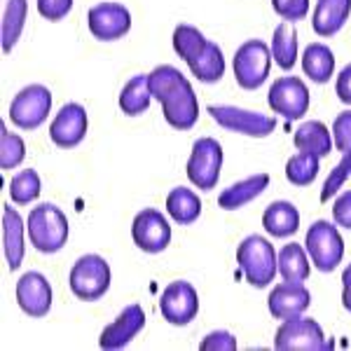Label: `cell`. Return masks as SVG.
<instances>
[{
    "instance_id": "obj_20",
    "label": "cell",
    "mask_w": 351,
    "mask_h": 351,
    "mask_svg": "<svg viewBox=\"0 0 351 351\" xmlns=\"http://www.w3.org/2000/svg\"><path fill=\"white\" fill-rule=\"evenodd\" d=\"M3 251L10 269H19L24 260V220L10 204H3Z\"/></svg>"
},
{
    "instance_id": "obj_35",
    "label": "cell",
    "mask_w": 351,
    "mask_h": 351,
    "mask_svg": "<svg viewBox=\"0 0 351 351\" xmlns=\"http://www.w3.org/2000/svg\"><path fill=\"white\" fill-rule=\"evenodd\" d=\"M351 176V150L342 152V160L337 162V167L328 173L324 188H321V202H330L332 195H337L342 190V185L347 183V178Z\"/></svg>"
},
{
    "instance_id": "obj_37",
    "label": "cell",
    "mask_w": 351,
    "mask_h": 351,
    "mask_svg": "<svg viewBox=\"0 0 351 351\" xmlns=\"http://www.w3.org/2000/svg\"><path fill=\"white\" fill-rule=\"evenodd\" d=\"M332 143L339 152L351 150V110L339 112L335 122H332Z\"/></svg>"
},
{
    "instance_id": "obj_11",
    "label": "cell",
    "mask_w": 351,
    "mask_h": 351,
    "mask_svg": "<svg viewBox=\"0 0 351 351\" xmlns=\"http://www.w3.org/2000/svg\"><path fill=\"white\" fill-rule=\"evenodd\" d=\"M267 104L284 120H302L309 110V89L300 77L284 75L269 87Z\"/></svg>"
},
{
    "instance_id": "obj_25",
    "label": "cell",
    "mask_w": 351,
    "mask_h": 351,
    "mask_svg": "<svg viewBox=\"0 0 351 351\" xmlns=\"http://www.w3.org/2000/svg\"><path fill=\"white\" fill-rule=\"evenodd\" d=\"M302 71L316 84L330 82L332 73H335V54H332V49L324 43L307 45V49L302 54Z\"/></svg>"
},
{
    "instance_id": "obj_29",
    "label": "cell",
    "mask_w": 351,
    "mask_h": 351,
    "mask_svg": "<svg viewBox=\"0 0 351 351\" xmlns=\"http://www.w3.org/2000/svg\"><path fill=\"white\" fill-rule=\"evenodd\" d=\"M28 0H8L3 12V26H0V38H3V52H12L14 45L19 43L21 31L26 24Z\"/></svg>"
},
{
    "instance_id": "obj_19",
    "label": "cell",
    "mask_w": 351,
    "mask_h": 351,
    "mask_svg": "<svg viewBox=\"0 0 351 351\" xmlns=\"http://www.w3.org/2000/svg\"><path fill=\"white\" fill-rule=\"evenodd\" d=\"M351 14V0H316L311 28L319 38H332L344 28Z\"/></svg>"
},
{
    "instance_id": "obj_28",
    "label": "cell",
    "mask_w": 351,
    "mask_h": 351,
    "mask_svg": "<svg viewBox=\"0 0 351 351\" xmlns=\"http://www.w3.org/2000/svg\"><path fill=\"white\" fill-rule=\"evenodd\" d=\"M150 101H152V92H150L148 75H134L120 92V110L129 117L143 115L150 108Z\"/></svg>"
},
{
    "instance_id": "obj_18",
    "label": "cell",
    "mask_w": 351,
    "mask_h": 351,
    "mask_svg": "<svg viewBox=\"0 0 351 351\" xmlns=\"http://www.w3.org/2000/svg\"><path fill=\"white\" fill-rule=\"evenodd\" d=\"M309 304H311V295L302 281H284V284L271 288L267 298L269 314L281 321L302 316L309 309Z\"/></svg>"
},
{
    "instance_id": "obj_36",
    "label": "cell",
    "mask_w": 351,
    "mask_h": 351,
    "mask_svg": "<svg viewBox=\"0 0 351 351\" xmlns=\"http://www.w3.org/2000/svg\"><path fill=\"white\" fill-rule=\"evenodd\" d=\"M271 10L288 24H298L309 14V0H271Z\"/></svg>"
},
{
    "instance_id": "obj_17",
    "label": "cell",
    "mask_w": 351,
    "mask_h": 351,
    "mask_svg": "<svg viewBox=\"0 0 351 351\" xmlns=\"http://www.w3.org/2000/svg\"><path fill=\"white\" fill-rule=\"evenodd\" d=\"M143 328H145L143 307H141V304H129V307H124L120 311V316H117L112 324L104 328V332H101V337H99L101 349L117 351V349L127 347Z\"/></svg>"
},
{
    "instance_id": "obj_8",
    "label": "cell",
    "mask_w": 351,
    "mask_h": 351,
    "mask_svg": "<svg viewBox=\"0 0 351 351\" xmlns=\"http://www.w3.org/2000/svg\"><path fill=\"white\" fill-rule=\"evenodd\" d=\"M52 110V92L45 84H28L10 104V120L14 127L33 132L49 117Z\"/></svg>"
},
{
    "instance_id": "obj_38",
    "label": "cell",
    "mask_w": 351,
    "mask_h": 351,
    "mask_svg": "<svg viewBox=\"0 0 351 351\" xmlns=\"http://www.w3.org/2000/svg\"><path fill=\"white\" fill-rule=\"evenodd\" d=\"M38 12L47 21H61L71 14L73 0H38Z\"/></svg>"
},
{
    "instance_id": "obj_42",
    "label": "cell",
    "mask_w": 351,
    "mask_h": 351,
    "mask_svg": "<svg viewBox=\"0 0 351 351\" xmlns=\"http://www.w3.org/2000/svg\"><path fill=\"white\" fill-rule=\"evenodd\" d=\"M342 307L351 314V265L342 271Z\"/></svg>"
},
{
    "instance_id": "obj_13",
    "label": "cell",
    "mask_w": 351,
    "mask_h": 351,
    "mask_svg": "<svg viewBox=\"0 0 351 351\" xmlns=\"http://www.w3.org/2000/svg\"><path fill=\"white\" fill-rule=\"evenodd\" d=\"M87 26L96 40H120L132 31V12L122 3H99L94 8H89Z\"/></svg>"
},
{
    "instance_id": "obj_39",
    "label": "cell",
    "mask_w": 351,
    "mask_h": 351,
    "mask_svg": "<svg viewBox=\"0 0 351 351\" xmlns=\"http://www.w3.org/2000/svg\"><path fill=\"white\" fill-rule=\"evenodd\" d=\"M199 349L202 351H234L237 337L228 330H213L202 339Z\"/></svg>"
},
{
    "instance_id": "obj_6",
    "label": "cell",
    "mask_w": 351,
    "mask_h": 351,
    "mask_svg": "<svg viewBox=\"0 0 351 351\" xmlns=\"http://www.w3.org/2000/svg\"><path fill=\"white\" fill-rule=\"evenodd\" d=\"M304 248H307V256L314 263V267L326 274L337 269V265L344 258V241L337 232V225L328 223V220L311 223L307 237H304Z\"/></svg>"
},
{
    "instance_id": "obj_3",
    "label": "cell",
    "mask_w": 351,
    "mask_h": 351,
    "mask_svg": "<svg viewBox=\"0 0 351 351\" xmlns=\"http://www.w3.org/2000/svg\"><path fill=\"white\" fill-rule=\"evenodd\" d=\"M237 265L243 271V279L253 288H267L274 281L276 271V251L274 246L260 234L246 237L237 248Z\"/></svg>"
},
{
    "instance_id": "obj_31",
    "label": "cell",
    "mask_w": 351,
    "mask_h": 351,
    "mask_svg": "<svg viewBox=\"0 0 351 351\" xmlns=\"http://www.w3.org/2000/svg\"><path fill=\"white\" fill-rule=\"evenodd\" d=\"M319 160L321 157L311 155V152H298L291 160L286 162V178L291 185L295 188H304V185H311L319 176Z\"/></svg>"
},
{
    "instance_id": "obj_33",
    "label": "cell",
    "mask_w": 351,
    "mask_h": 351,
    "mask_svg": "<svg viewBox=\"0 0 351 351\" xmlns=\"http://www.w3.org/2000/svg\"><path fill=\"white\" fill-rule=\"evenodd\" d=\"M26 157V143L21 136L8 132L5 124H0V169L10 171L16 169Z\"/></svg>"
},
{
    "instance_id": "obj_27",
    "label": "cell",
    "mask_w": 351,
    "mask_h": 351,
    "mask_svg": "<svg viewBox=\"0 0 351 351\" xmlns=\"http://www.w3.org/2000/svg\"><path fill=\"white\" fill-rule=\"evenodd\" d=\"M167 213L178 225H192L202 216V199L190 188H173L167 195Z\"/></svg>"
},
{
    "instance_id": "obj_4",
    "label": "cell",
    "mask_w": 351,
    "mask_h": 351,
    "mask_svg": "<svg viewBox=\"0 0 351 351\" xmlns=\"http://www.w3.org/2000/svg\"><path fill=\"white\" fill-rule=\"evenodd\" d=\"M68 286H71L73 295L84 302H94L101 300L110 288V267L101 256L87 253V256L77 258V263L71 267L68 274Z\"/></svg>"
},
{
    "instance_id": "obj_7",
    "label": "cell",
    "mask_w": 351,
    "mask_h": 351,
    "mask_svg": "<svg viewBox=\"0 0 351 351\" xmlns=\"http://www.w3.org/2000/svg\"><path fill=\"white\" fill-rule=\"evenodd\" d=\"M223 169V145L211 136H204L192 143V152L188 160V178L195 188L204 192L213 190Z\"/></svg>"
},
{
    "instance_id": "obj_22",
    "label": "cell",
    "mask_w": 351,
    "mask_h": 351,
    "mask_svg": "<svg viewBox=\"0 0 351 351\" xmlns=\"http://www.w3.org/2000/svg\"><path fill=\"white\" fill-rule=\"evenodd\" d=\"M185 64H188L192 75L204 84H213L225 75L223 49H220V45L213 43V40L204 43V47L199 49V52H197L195 56H190Z\"/></svg>"
},
{
    "instance_id": "obj_2",
    "label": "cell",
    "mask_w": 351,
    "mask_h": 351,
    "mask_svg": "<svg viewBox=\"0 0 351 351\" xmlns=\"http://www.w3.org/2000/svg\"><path fill=\"white\" fill-rule=\"evenodd\" d=\"M28 237L36 251L40 253H59L68 241V218L54 204H38L28 213Z\"/></svg>"
},
{
    "instance_id": "obj_23",
    "label": "cell",
    "mask_w": 351,
    "mask_h": 351,
    "mask_svg": "<svg viewBox=\"0 0 351 351\" xmlns=\"http://www.w3.org/2000/svg\"><path fill=\"white\" fill-rule=\"evenodd\" d=\"M263 228L276 239H288L300 230V211L291 202H271L263 213Z\"/></svg>"
},
{
    "instance_id": "obj_12",
    "label": "cell",
    "mask_w": 351,
    "mask_h": 351,
    "mask_svg": "<svg viewBox=\"0 0 351 351\" xmlns=\"http://www.w3.org/2000/svg\"><path fill=\"white\" fill-rule=\"evenodd\" d=\"M132 239L143 253H162L171 243V225L157 208H143L132 223Z\"/></svg>"
},
{
    "instance_id": "obj_32",
    "label": "cell",
    "mask_w": 351,
    "mask_h": 351,
    "mask_svg": "<svg viewBox=\"0 0 351 351\" xmlns=\"http://www.w3.org/2000/svg\"><path fill=\"white\" fill-rule=\"evenodd\" d=\"M10 197L16 206H26L40 197V176L36 169H24L10 180Z\"/></svg>"
},
{
    "instance_id": "obj_10",
    "label": "cell",
    "mask_w": 351,
    "mask_h": 351,
    "mask_svg": "<svg viewBox=\"0 0 351 351\" xmlns=\"http://www.w3.org/2000/svg\"><path fill=\"white\" fill-rule=\"evenodd\" d=\"M208 115L228 132L251 136V138H265L276 129V120L269 115H260L253 110H243L237 106H208Z\"/></svg>"
},
{
    "instance_id": "obj_26",
    "label": "cell",
    "mask_w": 351,
    "mask_h": 351,
    "mask_svg": "<svg viewBox=\"0 0 351 351\" xmlns=\"http://www.w3.org/2000/svg\"><path fill=\"white\" fill-rule=\"evenodd\" d=\"M276 267L284 281H307L311 274L307 248H302L300 243H286L276 256Z\"/></svg>"
},
{
    "instance_id": "obj_21",
    "label": "cell",
    "mask_w": 351,
    "mask_h": 351,
    "mask_svg": "<svg viewBox=\"0 0 351 351\" xmlns=\"http://www.w3.org/2000/svg\"><path fill=\"white\" fill-rule=\"evenodd\" d=\"M267 188H269V173L248 176V178H243L239 183L230 185L228 190L220 192L218 206L223 208V211H239V208H243L246 204L258 199Z\"/></svg>"
},
{
    "instance_id": "obj_40",
    "label": "cell",
    "mask_w": 351,
    "mask_h": 351,
    "mask_svg": "<svg viewBox=\"0 0 351 351\" xmlns=\"http://www.w3.org/2000/svg\"><path fill=\"white\" fill-rule=\"evenodd\" d=\"M332 220L344 230H351V190H344L342 195L332 202Z\"/></svg>"
},
{
    "instance_id": "obj_30",
    "label": "cell",
    "mask_w": 351,
    "mask_h": 351,
    "mask_svg": "<svg viewBox=\"0 0 351 351\" xmlns=\"http://www.w3.org/2000/svg\"><path fill=\"white\" fill-rule=\"evenodd\" d=\"M271 59L281 71H291L298 61V33L288 21L274 28L271 36Z\"/></svg>"
},
{
    "instance_id": "obj_41",
    "label": "cell",
    "mask_w": 351,
    "mask_h": 351,
    "mask_svg": "<svg viewBox=\"0 0 351 351\" xmlns=\"http://www.w3.org/2000/svg\"><path fill=\"white\" fill-rule=\"evenodd\" d=\"M335 94L342 104L351 106V64H347L339 71L337 82H335Z\"/></svg>"
},
{
    "instance_id": "obj_1",
    "label": "cell",
    "mask_w": 351,
    "mask_h": 351,
    "mask_svg": "<svg viewBox=\"0 0 351 351\" xmlns=\"http://www.w3.org/2000/svg\"><path fill=\"white\" fill-rule=\"evenodd\" d=\"M152 99L160 101L164 120L178 132H188L199 120V104L192 84L178 68L164 64L148 75Z\"/></svg>"
},
{
    "instance_id": "obj_24",
    "label": "cell",
    "mask_w": 351,
    "mask_h": 351,
    "mask_svg": "<svg viewBox=\"0 0 351 351\" xmlns=\"http://www.w3.org/2000/svg\"><path fill=\"white\" fill-rule=\"evenodd\" d=\"M293 145H295L298 152H311V155H316V157H326L332 152V145L335 143H332L330 129H328L324 122L309 120V122H302L295 129Z\"/></svg>"
},
{
    "instance_id": "obj_5",
    "label": "cell",
    "mask_w": 351,
    "mask_h": 351,
    "mask_svg": "<svg viewBox=\"0 0 351 351\" xmlns=\"http://www.w3.org/2000/svg\"><path fill=\"white\" fill-rule=\"evenodd\" d=\"M269 66H271V49L263 40H246L234 52V59H232L234 80L246 92H253V89L263 87L267 82Z\"/></svg>"
},
{
    "instance_id": "obj_15",
    "label": "cell",
    "mask_w": 351,
    "mask_h": 351,
    "mask_svg": "<svg viewBox=\"0 0 351 351\" xmlns=\"http://www.w3.org/2000/svg\"><path fill=\"white\" fill-rule=\"evenodd\" d=\"M87 129H89L87 110H84L80 104H66L52 120L49 138H52V143L56 148L71 150L82 143L84 136H87Z\"/></svg>"
},
{
    "instance_id": "obj_16",
    "label": "cell",
    "mask_w": 351,
    "mask_h": 351,
    "mask_svg": "<svg viewBox=\"0 0 351 351\" xmlns=\"http://www.w3.org/2000/svg\"><path fill=\"white\" fill-rule=\"evenodd\" d=\"M16 304L24 314L43 319L52 309V286L40 271H26L16 281Z\"/></svg>"
},
{
    "instance_id": "obj_14",
    "label": "cell",
    "mask_w": 351,
    "mask_h": 351,
    "mask_svg": "<svg viewBox=\"0 0 351 351\" xmlns=\"http://www.w3.org/2000/svg\"><path fill=\"white\" fill-rule=\"evenodd\" d=\"M162 316L171 326H188L199 314V295L190 281H171L160 300Z\"/></svg>"
},
{
    "instance_id": "obj_9",
    "label": "cell",
    "mask_w": 351,
    "mask_h": 351,
    "mask_svg": "<svg viewBox=\"0 0 351 351\" xmlns=\"http://www.w3.org/2000/svg\"><path fill=\"white\" fill-rule=\"evenodd\" d=\"M274 349L279 351H324L332 349V342H328L321 326L314 319H286L279 326L274 335Z\"/></svg>"
},
{
    "instance_id": "obj_34",
    "label": "cell",
    "mask_w": 351,
    "mask_h": 351,
    "mask_svg": "<svg viewBox=\"0 0 351 351\" xmlns=\"http://www.w3.org/2000/svg\"><path fill=\"white\" fill-rule=\"evenodd\" d=\"M206 43V36L199 31L197 26H190V24H178L173 31V49L180 59L188 61L190 56H195L199 49L204 47Z\"/></svg>"
}]
</instances>
